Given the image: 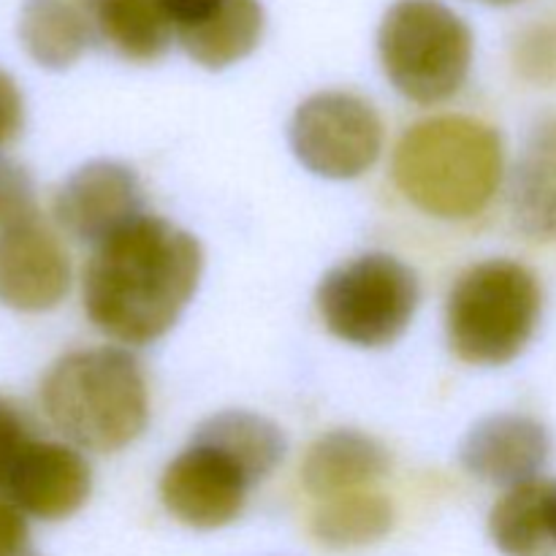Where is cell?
<instances>
[{
  "instance_id": "6da1fadb",
  "label": "cell",
  "mask_w": 556,
  "mask_h": 556,
  "mask_svg": "<svg viewBox=\"0 0 556 556\" xmlns=\"http://www.w3.org/2000/svg\"><path fill=\"white\" fill-rule=\"evenodd\" d=\"M201 271L204 250L193 233L141 215L92 253L81 288L87 318L123 345H150L185 313Z\"/></svg>"
},
{
  "instance_id": "7a4b0ae2",
  "label": "cell",
  "mask_w": 556,
  "mask_h": 556,
  "mask_svg": "<svg viewBox=\"0 0 556 556\" xmlns=\"http://www.w3.org/2000/svg\"><path fill=\"white\" fill-rule=\"evenodd\" d=\"M503 136L465 114H440L402 134L391 161L400 193L440 220H467L492 204L503 179Z\"/></svg>"
},
{
  "instance_id": "3957f363",
  "label": "cell",
  "mask_w": 556,
  "mask_h": 556,
  "mask_svg": "<svg viewBox=\"0 0 556 556\" xmlns=\"http://www.w3.org/2000/svg\"><path fill=\"white\" fill-rule=\"evenodd\" d=\"M41 407L74 445L98 454L123 451L150 421L141 364L123 348H87L58 358L41 380Z\"/></svg>"
},
{
  "instance_id": "277c9868",
  "label": "cell",
  "mask_w": 556,
  "mask_h": 556,
  "mask_svg": "<svg viewBox=\"0 0 556 556\" xmlns=\"http://www.w3.org/2000/svg\"><path fill=\"white\" fill-rule=\"evenodd\" d=\"M541 309L535 271L508 258L476 264L459 277L445 307L451 351L476 367H503L530 345Z\"/></svg>"
},
{
  "instance_id": "5b68a950",
  "label": "cell",
  "mask_w": 556,
  "mask_h": 556,
  "mask_svg": "<svg viewBox=\"0 0 556 556\" xmlns=\"http://www.w3.org/2000/svg\"><path fill=\"white\" fill-rule=\"evenodd\" d=\"M472 30L443 0H396L378 30L383 74L407 101L443 103L472 65Z\"/></svg>"
},
{
  "instance_id": "8992f818",
  "label": "cell",
  "mask_w": 556,
  "mask_h": 556,
  "mask_svg": "<svg viewBox=\"0 0 556 556\" xmlns=\"http://www.w3.org/2000/svg\"><path fill=\"white\" fill-rule=\"evenodd\" d=\"M326 329L358 348H383L405 334L421 302L418 277L389 253H367L331 269L318 286Z\"/></svg>"
},
{
  "instance_id": "52a82bcc",
  "label": "cell",
  "mask_w": 556,
  "mask_h": 556,
  "mask_svg": "<svg viewBox=\"0 0 556 556\" xmlns=\"http://www.w3.org/2000/svg\"><path fill=\"white\" fill-rule=\"evenodd\" d=\"M291 147L318 177L356 179L380 157L383 123L372 103L353 92H318L293 114Z\"/></svg>"
},
{
  "instance_id": "ba28073f",
  "label": "cell",
  "mask_w": 556,
  "mask_h": 556,
  "mask_svg": "<svg viewBox=\"0 0 556 556\" xmlns=\"http://www.w3.org/2000/svg\"><path fill=\"white\" fill-rule=\"evenodd\" d=\"M250 486L253 481L237 462L190 440L188 448L163 470L161 500L185 527L220 530L242 514Z\"/></svg>"
},
{
  "instance_id": "9c48e42d",
  "label": "cell",
  "mask_w": 556,
  "mask_h": 556,
  "mask_svg": "<svg viewBox=\"0 0 556 556\" xmlns=\"http://www.w3.org/2000/svg\"><path fill=\"white\" fill-rule=\"evenodd\" d=\"M141 215L139 177L134 168L117 161L85 163L54 195V220L60 228L96 248Z\"/></svg>"
},
{
  "instance_id": "30bf717a",
  "label": "cell",
  "mask_w": 556,
  "mask_h": 556,
  "mask_svg": "<svg viewBox=\"0 0 556 556\" xmlns=\"http://www.w3.org/2000/svg\"><path fill=\"white\" fill-rule=\"evenodd\" d=\"M68 288V253L38 217L0 233V304L43 313L58 307Z\"/></svg>"
},
{
  "instance_id": "8fae6325",
  "label": "cell",
  "mask_w": 556,
  "mask_h": 556,
  "mask_svg": "<svg viewBox=\"0 0 556 556\" xmlns=\"http://www.w3.org/2000/svg\"><path fill=\"white\" fill-rule=\"evenodd\" d=\"M174 38L195 63L210 71L248 58L264 36L258 0H163Z\"/></svg>"
},
{
  "instance_id": "7c38bea8",
  "label": "cell",
  "mask_w": 556,
  "mask_h": 556,
  "mask_svg": "<svg viewBox=\"0 0 556 556\" xmlns=\"http://www.w3.org/2000/svg\"><path fill=\"white\" fill-rule=\"evenodd\" d=\"M552 456V438L541 421L519 413H500L467 432L459 459L470 476L492 486L516 489L541 478Z\"/></svg>"
},
{
  "instance_id": "4fadbf2b",
  "label": "cell",
  "mask_w": 556,
  "mask_h": 556,
  "mask_svg": "<svg viewBox=\"0 0 556 556\" xmlns=\"http://www.w3.org/2000/svg\"><path fill=\"white\" fill-rule=\"evenodd\" d=\"M90 489V465L79 451L63 443L33 440L11 472L5 500L27 516L60 521L87 503Z\"/></svg>"
},
{
  "instance_id": "5bb4252c",
  "label": "cell",
  "mask_w": 556,
  "mask_h": 556,
  "mask_svg": "<svg viewBox=\"0 0 556 556\" xmlns=\"http://www.w3.org/2000/svg\"><path fill=\"white\" fill-rule=\"evenodd\" d=\"M510 217L532 242L556 244V114L527 136L510 177Z\"/></svg>"
},
{
  "instance_id": "9a60e30c",
  "label": "cell",
  "mask_w": 556,
  "mask_h": 556,
  "mask_svg": "<svg viewBox=\"0 0 556 556\" xmlns=\"http://www.w3.org/2000/svg\"><path fill=\"white\" fill-rule=\"evenodd\" d=\"M391 456L380 440L356 429H334L309 445L302 465V481L315 497H342L383 478Z\"/></svg>"
},
{
  "instance_id": "2e32d148",
  "label": "cell",
  "mask_w": 556,
  "mask_h": 556,
  "mask_svg": "<svg viewBox=\"0 0 556 556\" xmlns=\"http://www.w3.org/2000/svg\"><path fill=\"white\" fill-rule=\"evenodd\" d=\"M98 41L109 43L119 58L152 63L174 41L172 16L163 0H81Z\"/></svg>"
},
{
  "instance_id": "e0dca14e",
  "label": "cell",
  "mask_w": 556,
  "mask_h": 556,
  "mask_svg": "<svg viewBox=\"0 0 556 556\" xmlns=\"http://www.w3.org/2000/svg\"><path fill=\"white\" fill-rule=\"evenodd\" d=\"M20 41L41 68H71L98 41L81 0H25L20 11Z\"/></svg>"
},
{
  "instance_id": "ac0fdd59",
  "label": "cell",
  "mask_w": 556,
  "mask_h": 556,
  "mask_svg": "<svg viewBox=\"0 0 556 556\" xmlns=\"http://www.w3.org/2000/svg\"><path fill=\"white\" fill-rule=\"evenodd\" d=\"M193 443L210 445L237 462L253 486L277 470L286 456V434L269 418L250 410H226L206 418L193 434Z\"/></svg>"
},
{
  "instance_id": "d6986e66",
  "label": "cell",
  "mask_w": 556,
  "mask_h": 556,
  "mask_svg": "<svg viewBox=\"0 0 556 556\" xmlns=\"http://www.w3.org/2000/svg\"><path fill=\"white\" fill-rule=\"evenodd\" d=\"M543 492H546V481L535 478V481L508 489V494L492 508L489 535L505 556H556L546 525Z\"/></svg>"
},
{
  "instance_id": "ffe728a7",
  "label": "cell",
  "mask_w": 556,
  "mask_h": 556,
  "mask_svg": "<svg viewBox=\"0 0 556 556\" xmlns=\"http://www.w3.org/2000/svg\"><path fill=\"white\" fill-rule=\"evenodd\" d=\"M394 527V508L380 494L351 492L331 497L313 516V535L326 548H362L378 543Z\"/></svg>"
},
{
  "instance_id": "44dd1931",
  "label": "cell",
  "mask_w": 556,
  "mask_h": 556,
  "mask_svg": "<svg viewBox=\"0 0 556 556\" xmlns=\"http://www.w3.org/2000/svg\"><path fill=\"white\" fill-rule=\"evenodd\" d=\"M38 217L36 188L25 166L0 155V233Z\"/></svg>"
},
{
  "instance_id": "7402d4cb",
  "label": "cell",
  "mask_w": 556,
  "mask_h": 556,
  "mask_svg": "<svg viewBox=\"0 0 556 556\" xmlns=\"http://www.w3.org/2000/svg\"><path fill=\"white\" fill-rule=\"evenodd\" d=\"M30 443V427H27L22 410L11 400L0 396V492L3 494L16 462Z\"/></svg>"
},
{
  "instance_id": "603a6c76",
  "label": "cell",
  "mask_w": 556,
  "mask_h": 556,
  "mask_svg": "<svg viewBox=\"0 0 556 556\" xmlns=\"http://www.w3.org/2000/svg\"><path fill=\"white\" fill-rule=\"evenodd\" d=\"M25 125V98L14 76L0 71V147L14 141Z\"/></svg>"
},
{
  "instance_id": "cb8c5ba5",
  "label": "cell",
  "mask_w": 556,
  "mask_h": 556,
  "mask_svg": "<svg viewBox=\"0 0 556 556\" xmlns=\"http://www.w3.org/2000/svg\"><path fill=\"white\" fill-rule=\"evenodd\" d=\"M30 546V527L25 514L11 500H0V556H25Z\"/></svg>"
},
{
  "instance_id": "d4e9b609",
  "label": "cell",
  "mask_w": 556,
  "mask_h": 556,
  "mask_svg": "<svg viewBox=\"0 0 556 556\" xmlns=\"http://www.w3.org/2000/svg\"><path fill=\"white\" fill-rule=\"evenodd\" d=\"M543 505H546V525H548V532H552V541L556 546V481H546Z\"/></svg>"
},
{
  "instance_id": "484cf974",
  "label": "cell",
  "mask_w": 556,
  "mask_h": 556,
  "mask_svg": "<svg viewBox=\"0 0 556 556\" xmlns=\"http://www.w3.org/2000/svg\"><path fill=\"white\" fill-rule=\"evenodd\" d=\"M478 3H486V5H516L521 0H478Z\"/></svg>"
}]
</instances>
